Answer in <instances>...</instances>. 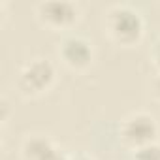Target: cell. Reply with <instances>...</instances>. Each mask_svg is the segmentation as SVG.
<instances>
[{
  "mask_svg": "<svg viewBox=\"0 0 160 160\" xmlns=\"http://www.w3.org/2000/svg\"><path fill=\"white\" fill-rule=\"evenodd\" d=\"M57 55L66 68L83 72L94 60V47L87 38L79 34H66L57 45Z\"/></svg>",
  "mask_w": 160,
  "mask_h": 160,
  "instance_id": "5",
  "label": "cell"
},
{
  "mask_svg": "<svg viewBox=\"0 0 160 160\" xmlns=\"http://www.w3.org/2000/svg\"><path fill=\"white\" fill-rule=\"evenodd\" d=\"M70 160H94L92 156L89 154H81V152H77V154H70Z\"/></svg>",
  "mask_w": 160,
  "mask_h": 160,
  "instance_id": "10",
  "label": "cell"
},
{
  "mask_svg": "<svg viewBox=\"0 0 160 160\" xmlns=\"http://www.w3.org/2000/svg\"><path fill=\"white\" fill-rule=\"evenodd\" d=\"M143 17L130 4H113L104 13V32L117 45H136L143 36Z\"/></svg>",
  "mask_w": 160,
  "mask_h": 160,
  "instance_id": "1",
  "label": "cell"
},
{
  "mask_svg": "<svg viewBox=\"0 0 160 160\" xmlns=\"http://www.w3.org/2000/svg\"><path fill=\"white\" fill-rule=\"evenodd\" d=\"M158 136V122L152 115L145 113V111H136L126 115L121 121L119 126V138L122 141L124 147L138 149L149 143H154Z\"/></svg>",
  "mask_w": 160,
  "mask_h": 160,
  "instance_id": "3",
  "label": "cell"
},
{
  "mask_svg": "<svg viewBox=\"0 0 160 160\" xmlns=\"http://www.w3.org/2000/svg\"><path fill=\"white\" fill-rule=\"evenodd\" d=\"M57 81V68L49 58L36 57L23 64L15 77V87L23 98H40L51 91Z\"/></svg>",
  "mask_w": 160,
  "mask_h": 160,
  "instance_id": "2",
  "label": "cell"
},
{
  "mask_svg": "<svg viewBox=\"0 0 160 160\" xmlns=\"http://www.w3.org/2000/svg\"><path fill=\"white\" fill-rule=\"evenodd\" d=\"M36 19L57 32L70 30L75 21L79 19V8L77 4L70 2V0H45V2H38L36 8Z\"/></svg>",
  "mask_w": 160,
  "mask_h": 160,
  "instance_id": "4",
  "label": "cell"
},
{
  "mask_svg": "<svg viewBox=\"0 0 160 160\" xmlns=\"http://www.w3.org/2000/svg\"><path fill=\"white\" fill-rule=\"evenodd\" d=\"M21 160H57L60 151L43 134H30L21 143Z\"/></svg>",
  "mask_w": 160,
  "mask_h": 160,
  "instance_id": "6",
  "label": "cell"
},
{
  "mask_svg": "<svg viewBox=\"0 0 160 160\" xmlns=\"http://www.w3.org/2000/svg\"><path fill=\"white\" fill-rule=\"evenodd\" d=\"M149 58L152 62V66L156 68V72L160 73V36L154 40V43L151 45V51H149Z\"/></svg>",
  "mask_w": 160,
  "mask_h": 160,
  "instance_id": "8",
  "label": "cell"
},
{
  "mask_svg": "<svg viewBox=\"0 0 160 160\" xmlns=\"http://www.w3.org/2000/svg\"><path fill=\"white\" fill-rule=\"evenodd\" d=\"M130 160H160V143H149L130 151Z\"/></svg>",
  "mask_w": 160,
  "mask_h": 160,
  "instance_id": "7",
  "label": "cell"
},
{
  "mask_svg": "<svg viewBox=\"0 0 160 160\" xmlns=\"http://www.w3.org/2000/svg\"><path fill=\"white\" fill-rule=\"evenodd\" d=\"M151 94L156 102H160V73L151 81Z\"/></svg>",
  "mask_w": 160,
  "mask_h": 160,
  "instance_id": "9",
  "label": "cell"
}]
</instances>
